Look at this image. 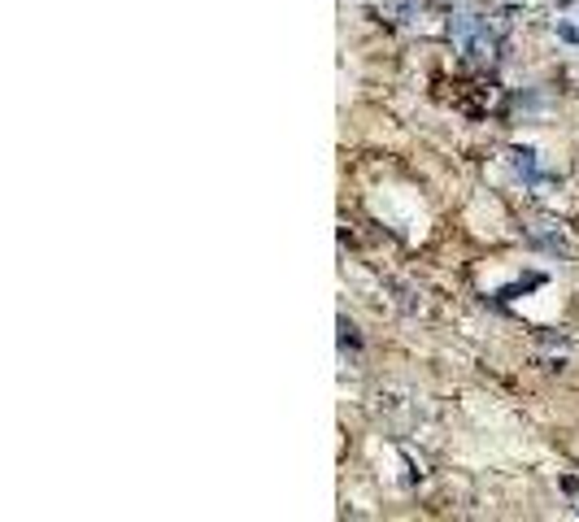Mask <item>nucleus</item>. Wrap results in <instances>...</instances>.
<instances>
[{
    "label": "nucleus",
    "instance_id": "1",
    "mask_svg": "<svg viewBox=\"0 0 579 522\" xmlns=\"http://www.w3.org/2000/svg\"><path fill=\"white\" fill-rule=\"evenodd\" d=\"M449 40H454L466 57H475V61H488V57L497 52L492 26L483 23V18H475V14H454V18H449Z\"/></svg>",
    "mask_w": 579,
    "mask_h": 522
},
{
    "label": "nucleus",
    "instance_id": "2",
    "mask_svg": "<svg viewBox=\"0 0 579 522\" xmlns=\"http://www.w3.org/2000/svg\"><path fill=\"white\" fill-rule=\"evenodd\" d=\"M423 9H427V0H392V5H388L392 23H409V18H418Z\"/></svg>",
    "mask_w": 579,
    "mask_h": 522
},
{
    "label": "nucleus",
    "instance_id": "3",
    "mask_svg": "<svg viewBox=\"0 0 579 522\" xmlns=\"http://www.w3.org/2000/svg\"><path fill=\"white\" fill-rule=\"evenodd\" d=\"M510 161H514V170L523 174L528 183H536V152H528V149H514V152H510Z\"/></svg>",
    "mask_w": 579,
    "mask_h": 522
}]
</instances>
